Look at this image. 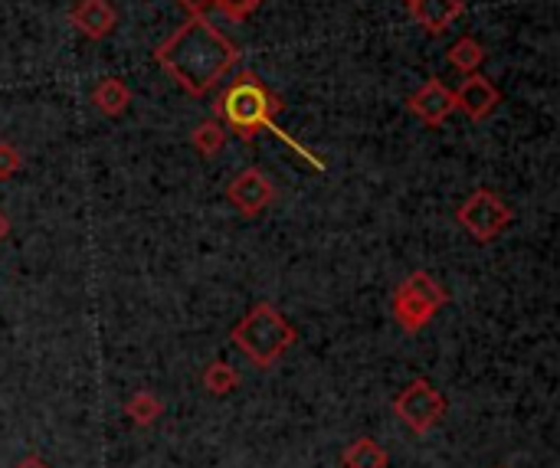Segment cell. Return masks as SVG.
Here are the masks:
<instances>
[{
    "instance_id": "7",
    "label": "cell",
    "mask_w": 560,
    "mask_h": 468,
    "mask_svg": "<svg viewBox=\"0 0 560 468\" xmlns=\"http://www.w3.org/2000/svg\"><path fill=\"white\" fill-rule=\"evenodd\" d=\"M226 197H230V203H233L243 217H259V213L272 203L276 190H272L269 177H266L259 167H246V171H240V174L230 180Z\"/></svg>"
},
{
    "instance_id": "6",
    "label": "cell",
    "mask_w": 560,
    "mask_h": 468,
    "mask_svg": "<svg viewBox=\"0 0 560 468\" xmlns=\"http://www.w3.org/2000/svg\"><path fill=\"white\" fill-rule=\"evenodd\" d=\"M456 217H459V223L472 233V239H479V243L499 239V236L509 230V223H512L509 203H505L499 194H492V190H472V194L463 200V207H459Z\"/></svg>"
},
{
    "instance_id": "17",
    "label": "cell",
    "mask_w": 560,
    "mask_h": 468,
    "mask_svg": "<svg viewBox=\"0 0 560 468\" xmlns=\"http://www.w3.org/2000/svg\"><path fill=\"white\" fill-rule=\"evenodd\" d=\"M161 400L151 394V390H141V394H135L128 403H125V417L135 423V426H151L158 417H161Z\"/></svg>"
},
{
    "instance_id": "11",
    "label": "cell",
    "mask_w": 560,
    "mask_h": 468,
    "mask_svg": "<svg viewBox=\"0 0 560 468\" xmlns=\"http://www.w3.org/2000/svg\"><path fill=\"white\" fill-rule=\"evenodd\" d=\"M410 10L423 30L443 33L456 23V16L463 13V3L459 0H410Z\"/></svg>"
},
{
    "instance_id": "19",
    "label": "cell",
    "mask_w": 560,
    "mask_h": 468,
    "mask_svg": "<svg viewBox=\"0 0 560 468\" xmlns=\"http://www.w3.org/2000/svg\"><path fill=\"white\" fill-rule=\"evenodd\" d=\"M23 167V154L20 148H13L10 141H0V180L13 177Z\"/></svg>"
},
{
    "instance_id": "2",
    "label": "cell",
    "mask_w": 560,
    "mask_h": 468,
    "mask_svg": "<svg viewBox=\"0 0 560 468\" xmlns=\"http://www.w3.org/2000/svg\"><path fill=\"white\" fill-rule=\"evenodd\" d=\"M230 341H233L236 351L246 354L256 367L269 371V367L299 341V335H295V328L285 321V315H282L279 308H272V305L262 302V305H256L243 321L233 325Z\"/></svg>"
},
{
    "instance_id": "5",
    "label": "cell",
    "mask_w": 560,
    "mask_h": 468,
    "mask_svg": "<svg viewBox=\"0 0 560 468\" xmlns=\"http://www.w3.org/2000/svg\"><path fill=\"white\" fill-rule=\"evenodd\" d=\"M394 413L404 426H410V433L427 436L446 417V397L430 381H413L404 387V394H397Z\"/></svg>"
},
{
    "instance_id": "3",
    "label": "cell",
    "mask_w": 560,
    "mask_h": 468,
    "mask_svg": "<svg viewBox=\"0 0 560 468\" xmlns=\"http://www.w3.org/2000/svg\"><path fill=\"white\" fill-rule=\"evenodd\" d=\"M282 112V98L266 89V82L253 72L240 75L220 98L217 115H223V125L236 131L243 141L256 138L262 128H272V115Z\"/></svg>"
},
{
    "instance_id": "8",
    "label": "cell",
    "mask_w": 560,
    "mask_h": 468,
    "mask_svg": "<svg viewBox=\"0 0 560 468\" xmlns=\"http://www.w3.org/2000/svg\"><path fill=\"white\" fill-rule=\"evenodd\" d=\"M407 105H410V112H413L420 121H427V125H443V121L456 112V95H453V89H450L443 79H430V82H423V85L407 98Z\"/></svg>"
},
{
    "instance_id": "16",
    "label": "cell",
    "mask_w": 560,
    "mask_h": 468,
    "mask_svg": "<svg viewBox=\"0 0 560 468\" xmlns=\"http://www.w3.org/2000/svg\"><path fill=\"white\" fill-rule=\"evenodd\" d=\"M203 387H207L213 397H226V394H233V390L240 387V374H236V367H230L226 361H213V364H207V371H203Z\"/></svg>"
},
{
    "instance_id": "10",
    "label": "cell",
    "mask_w": 560,
    "mask_h": 468,
    "mask_svg": "<svg viewBox=\"0 0 560 468\" xmlns=\"http://www.w3.org/2000/svg\"><path fill=\"white\" fill-rule=\"evenodd\" d=\"M69 20L72 26L89 36V39H105L115 23H118V13L108 0H75V7L69 10Z\"/></svg>"
},
{
    "instance_id": "21",
    "label": "cell",
    "mask_w": 560,
    "mask_h": 468,
    "mask_svg": "<svg viewBox=\"0 0 560 468\" xmlns=\"http://www.w3.org/2000/svg\"><path fill=\"white\" fill-rule=\"evenodd\" d=\"M16 468H49V466H46V463H43L39 456H26L23 463H16Z\"/></svg>"
},
{
    "instance_id": "22",
    "label": "cell",
    "mask_w": 560,
    "mask_h": 468,
    "mask_svg": "<svg viewBox=\"0 0 560 468\" xmlns=\"http://www.w3.org/2000/svg\"><path fill=\"white\" fill-rule=\"evenodd\" d=\"M7 236H10V220H7V213L0 210V243H3Z\"/></svg>"
},
{
    "instance_id": "13",
    "label": "cell",
    "mask_w": 560,
    "mask_h": 468,
    "mask_svg": "<svg viewBox=\"0 0 560 468\" xmlns=\"http://www.w3.org/2000/svg\"><path fill=\"white\" fill-rule=\"evenodd\" d=\"M387 453L377 440L371 436H361L354 440L345 453H341V466L345 468H387Z\"/></svg>"
},
{
    "instance_id": "9",
    "label": "cell",
    "mask_w": 560,
    "mask_h": 468,
    "mask_svg": "<svg viewBox=\"0 0 560 468\" xmlns=\"http://www.w3.org/2000/svg\"><path fill=\"white\" fill-rule=\"evenodd\" d=\"M453 95H456V108H463L472 121L489 118V115L495 112L499 98H502L499 89H495V82L486 79L482 72H469V75L459 82V89H456Z\"/></svg>"
},
{
    "instance_id": "12",
    "label": "cell",
    "mask_w": 560,
    "mask_h": 468,
    "mask_svg": "<svg viewBox=\"0 0 560 468\" xmlns=\"http://www.w3.org/2000/svg\"><path fill=\"white\" fill-rule=\"evenodd\" d=\"M92 102L105 118H118L131 105V92L121 79H102L92 92Z\"/></svg>"
},
{
    "instance_id": "4",
    "label": "cell",
    "mask_w": 560,
    "mask_h": 468,
    "mask_svg": "<svg viewBox=\"0 0 560 468\" xmlns=\"http://www.w3.org/2000/svg\"><path fill=\"white\" fill-rule=\"evenodd\" d=\"M450 302L446 289L430 276V272H413L410 279L400 282V289L394 292V318L404 331L417 335L423 331L433 315Z\"/></svg>"
},
{
    "instance_id": "1",
    "label": "cell",
    "mask_w": 560,
    "mask_h": 468,
    "mask_svg": "<svg viewBox=\"0 0 560 468\" xmlns=\"http://www.w3.org/2000/svg\"><path fill=\"white\" fill-rule=\"evenodd\" d=\"M236 59V46L200 13H194L174 36L158 46L161 69H167L190 95H207Z\"/></svg>"
},
{
    "instance_id": "20",
    "label": "cell",
    "mask_w": 560,
    "mask_h": 468,
    "mask_svg": "<svg viewBox=\"0 0 560 468\" xmlns=\"http://www.w3.org/2000/svg\"><path fill=\"white\" fill-rule=\"evenodd\" d=\"M177 3H180L184 10H190V13H203L213 0H177Z\"/></svg>"
},
{
    "instance_id": "18",
    "label": "cell",
    "mask_w": 560,
    "mask_h": 468,
    "mask_svg": "<svg viewBox=\"0 0 560 468\" xmlns=\"http://www.w3.org/2000/svg\"><path fill=\"white\" fill-rule=\"evenodd\" d=\"M259 3H262V0H213V7H217L223 16H230V20H246L249 13L259 10Z\"/></svg>"
},
{
    "instance_id": "15",
    "label": "cell",
    "mask_w": 560,
    "mask_h": 468,
    "mask_svg": "<svg viewBox=\"0 0 560 468\" xmlns=\"http://www.w3.org/2000/svg\"><path fill=\"white\" fill-rule=\"evenodd\" d=\"M446 59H450L453 69H459V72L469 75V72H479V66L486 62V49H482L472 36H463V39H456V43L450 46Z\"/></svg>"
},
{
    "instance_id": "14",
    "label": "cell",
    "mask_w": 560,
    "mask_h": 468,
    "mask_svg": "<svg viewBox=\"0 0 560 468\" xmlns=\"http://www.w3.org/2000/svg\"><path fill=\"white\" fill-rule=\"evenodd\" d=\"M190 144H194L203 157L220 154V151H223V144H226V125H223L220 118H207V121H200V125L190 131Z\"/></svg>"
}]
</instances>
